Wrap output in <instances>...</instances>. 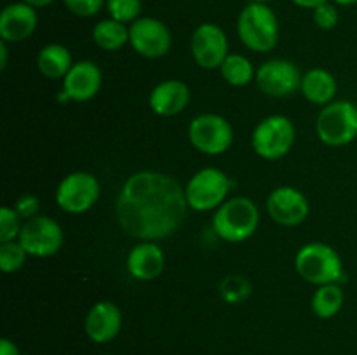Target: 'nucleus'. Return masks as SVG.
Segmentation results:
<instances>
[{
	"label": "nucleus",
	"instance_id": "obj_1",
	"mask_svg": "<svg viewBox=\"0 0 357 355\" xmlns=\"http://www.w3.org/2000/svg\"><path fill=\"white\" fill-rule=\"evenodd\" d=\"M185 187L176 178L139 171L122 184L115 205L121 228L142 242H157L178 232L188 216Z\"/></svg>",
	"mask_w": 357,
	"mask_h": 355
},
{
	"label": "nucleus",
	"instance_id": "obj_2",
	"mask_svg": "<svg viewBox=\"0 0 357 355\" xmlns=\"http://www.w3.org/2000/svg\"><path fill=\"white\" fill-rule=\"evenodd\" d=\"M237 35L253 52H268L279 42V19L268 3L250 2L237 17Z\"/></svg>",
	"mask_w": 357,
	"mask_h": 355
},
{
	"label": "nucleus",
	"instance_id": "obj_3",
	"mask_svg": "<svg viewBox=\"0 0 357 355\" xmlns=\"http://www.w3.org/2000/svg\"><path fill=\"white\" fill-rule=\"evenodd\" d=\"M260 223V211L248 197H234L223 202L213 214V230L220 239L239 244L253 237Z\"/></svg>",
	"mask_w": 357,
	"mask_h": 355
},
{
	"label": "nucleus",
	"instance_id": "obj_4",
	"mask_svg": "<svg viewBox=\"0 0 357 355\" xmlns=\"http://www.w3.org/2000/svg\"><path fill=\"white\" fill-rule=\"evenodd\" d=\"M300 277L314 285L338 284L344 278V263L337 251L324 242H310L300 247L295 258Z\"/></svg>",
	"mask_w": 357,
	"mask_h": 355
},
{
	"label": "nucleus",
	"instance_id": "obj_5",
	"mask_svg": "<svg viewBox=\"0 0 357 355\" xmlns=\"http://www.w3.org/2000/svg\"><path fill=\"white\" fill-rule=\"evenodd\" d=\"M317 138L328 146H345L357 138V104L347 100L323 106L316 122Z\"/></svg>",
	"mask_w": 357,
	"mask_h": 355
},
{
	"label": "nucleus",
	"instance_id": "obj_6",
	"mask_svg": "<svg viewBox=\"0 0 357 355\" xmlns=\"http://www.w3.org/2000/svg\"><path fill=\"white\" fill-rule=\"evenodd\" d=\"M232 181L216 167H204L197 171L194 176L185 184V197H187L188 207L197 212H208L218 209L227 200Z\"/></svg>",
	"mask_w": 357,
	"mask_h": 355
},
{
	"label": "nucleus",
	"instance_id": "obj_7",
	"mask_svg": "<svg viewBox=\"0 0 357 355\" xmlns=\"http://www.w3.org/2000/svg\"><path fill=\"white\" fill-rule=\"evenodd\" d=\"M295 143V125L284 115H271L258 122L251 136V145L258 157L279 160L289 153Z\"/></svg>",
	"mask_w": 357,
	"mask_h": 355
},
{
	"label": "nucleus",
	"instance_id": "obj_8",
	"mask_svg": "<svg viewBox=\"0 0 357 355\" xmlns=\"http://www.w3.org/2000/svg\"><path fill=\"white\" fill-rule=\"evenodd\" d=\"M188 139L197 152L204 155H222L232 146L234 129L218 113H201L188 124Z\"/></svg>",
	"mask_w": 357,
	"mask_h": 355
},
{
	"label": "nucleus",
	"instance_id": "obj_9",
	"mask_svg": "<svg viewBox=\"0 0 357 355\" xmlns=\"http://www.w3.org/2000/svg\"><path fill=\"white\" fill-rule=\"evenodd\" d=\"M100 191V181L94 174L75 171L59 181L56 188V202L65 212L82 214L96 204Z\"/></svg>",
	"mask_w": 357,
	"mask_h": 355
},
{
	"label": "nucleus",
	"instance_id": "obj_10",
	"mask_svg": "<svg viewBox=\"0 0 357 355\" xmlns=\"http://www.w3.org/2000/svg\"><path fill=\"white\" fill-rule=\"evenodd\" d=\"M17 240L24 247L28 256L49 258L61 249L65 237L56 219H52L51 216L38 214L23 223Z\"/></svg>",
	"mask_w": 357,
	"mask_h": 355
},
{
	"label": "nucleus",
	"instance_id": "obj_11",
	"mask_svg": "<svg viewBox=\"0 0 357 355\" xmlns=\"http://www.w3.org/2000/svg\"><path fill=\"white\" fill-rule=\"evenodd\" d=\"M173 37L164 21L142 16L129 24V45L146 59H159L169 52Z\"/></svg>",
	"mask_w": 357,
	"mask_h": 355
},
{
	"label": "nucleus",
	"instance_id": "obj_12",
	"mask_svg": "<svg viewBox=\"0 0 357 355\" xmlns=\"http://www.w3.org/2000/svg\"><path fill=\"white\" fill-rule=\"evenodd\" d=\"M190 52L202 70L220 68L229 56V38L223 28L215 23L199 24L192 33Z\"/></svg>",
	"mask_w": 357,
	"mask_h": 355
},
{
	"label": "nucleus",
	"instance_id": "obj_13",
	"mask_svg": "<svg viewBox=\"0 0 357 355\" xmlns=\"http://www.w3.org/2000/svg\"><path fill=\"white\" fill-rule=\"evenodd\" d=\"M302 77L295 63L275 58L258 66L255 80H257L258 89L267 96L286 97L300 89Z\"/></svg>",
	"mask_w": 357,
	"mask_h": 355
},
{
	"label": "nucleus",
	"instance_id": "obj_14",
	"mask_svg": "<svg viewBox=\"0 0 357 355\" xmlns=\"http://www.w3.org/2000/svg\"><path fill=\"white\" fill-rule=\"evenodd\" d=\"M309 200L293 187H279L267 198V212L282 226H298L309 216Z\"/></svg>",
	"mask_w": 357,
	"mask_h": 355
},
{
	"label": "nucleus",
	"instance_id": "obj_15",
	"mask_svg": "<svg viewBox=\"0 0 357 355\" xmlns=\"http://www.w3.org/2000/svg\"><path fill=\"white\" fill-rule=\"evenodd\" d=\"M103 75H101L100 66L94 61H77L70 68L63 79L61 100L63 101H75V103H84L89 101L100 93Z\"/></svg>",
	"mask_w": 357,
	"mask_h": 355
},
{
	"label": "nucleus",
	"instance_id": "obj_16",
	"mask_svg": "<svg viewBox=\"0 0 357 355\" xmlns=\"http://www.w3.org/2000/svg\"><path fill=\"white\" fill-rule=\"evenodd\" d=\"M38 24L37 9L24 2H13L0 13V38L7 44L24 42L33 35Z\"/></svg>",
	"mask_w": 357,
	"mask_h": 355
},
{
	"label": "nucleus",
	"instance_id": "obj_17",
	"mask_svg": "<svg viewBox=\"0 0 357 355\" xmlns=\"http://www.w3.org/2000/svg\"><path fill=\"white\" fill-rule=\"evenodd\" d=\"M122 327V312L115 303L98 301L84 320V331L93 343L105 345L117 338Z\"/></svg>",
	"mask_w": 357,
	"mask_h": 355
},
{
	"label": "nucleus",
	"instance_id": "obj_18",
	"mask_svg": "<svg viewBox=\"0 0 357 355\" xmlns=\"http://www.w3.org/2000/svg\"><path fill=\"white\" fill-rule=\"evenodd\" d=\"M190 103V87L178 79L162 80L152 89L149 104L159 117H174Z\"/></svg>",
	"mask_w": 357,
	"mask_h": 355
},
{
	"label": "nucleus",
	"instance_id": "obj_19",
	"mask_svg": "<svg viewBox=\"0 0 357 355\" xmlns=\"http://www.w3.org/2000/svg\"><path fill=\"white\" fill-rule=\"evenodd\" d=\"M128 271L132 278L143 282L155 281L166 267L164 251L155 242H139L128 254Z\"/></svg>",
	"mask_w": 357,
	"mask_h": 355
},
{
	"label": "nucleus",
	"instance_id": "obj_20",
	"mask_svg": "<svg viewBox=\"0 0 357 355\" xmlns=\"http://www.w3.org/2000/svg\"><path fill=\"white\" fill-rule=\"evenodd\" d=\"M300 90H302L303 97L307 101H310L314 104H319V106H326L331 101H335L338 84L333 73L328 72V70L312 68L302 77Z\"/></svg>",
	"mask_w": 357,
	"mask_h": 355
},
{
	"label": "nucleus",
	"instance_id": "obj_21",
	"mask_svg": "<svg viewBox=\"0 0 357 355\" xmlns=\"http://www.w3.org/2000/svg\"><path fill=\"white\" fill-rule=\"evenodd\" d=\"M73 66L72 54L61 44H47L38 51L37 68L47 79H65L66 73Z\"/></svg>",
	"mask_w": 357,
	"mask_h": 355
},
{
	"label": "nucleus",
	"instance_id": "obj_22",
	"mask_svg": "<svg viewBox=\"0 0 357 355\" xmlns=\"http://www.w3.org/2000/svg\"><path fill=\"white\" fill-rule=\"evenodd\" d=\"M93 40L103 51L115 52L129 44V26L114 17L101 19L93 28Z\"/></svg>",
	"mask_w": 357,
	"mask_h": 355
},
{
	"label": "nucleus",
	"instance_id": "obj_23",
	"mask_svg": "<svg viewBox=\"0 0 357 355\" xmlns=\"http://www.w3.org/2000/svg\"><path fill=\"white\" fill-rule=\"evenodd\" d=\"M344 301L345 294L340 284L319 285L312 296V312L319 319H331L340 312Z\"/></svg>",
	"mask_w": 357,
	"mask_h": 355
},
{
	"label": "nucleus",
	"instance_id": "obj_24",
	"mask_svg": "<svg viewBox=\"0 0 357 355\" xmlns=\"http://www.w3.org/2000/svg\"><path fill=\"white\" fill-rule=\"evenodd\" d=\"M222 77L227 84L234 87H244L257 77L253 63L243 54H229L223 65L220 66Z\"/></svg>",
	"mask_w": 357,
	"mask_h": 355
},
{
	"label": "nucleus",
	"instance_id": "obj_25",
	"mask_svg": "<svg viewBox=\"0 0 357 355\" xmlns=\"http://www.w3.org/2000/svg\"><path fill=\"white\" fill-rule=\"evenodd\" d=\"M28 253L21 246L20 240H9V242H0V268L6 274L17 271L26 261Z\"/></svg>",
	"mask_w": 357,
	"mask_h": 355
},
{
	"label": "nucleus",
	"instance_id": "obj_26",
	"mask_svg": "<svg viewBox=\"0 0 357 355\" xmlns=\"http://www.w3.org/2000/svg\"><path fill=\"white\" fill-rule=\"evenodd\" d=\"M107 10L114 19L131 24L142 17V0H107Z\"/></svg>",
	"mask_w": 357,
	"mask_h": 355
},
{
	"label": "nucleus",
	"instance_id": "obj_27",
	"mask_svg": "<svg viewBox=\"0 0 357 355\" xmlns=\"http://www.w3.org/2000/svg\"><path fill=\"white\" fill-rule=\"evenodd\" d=\"M21 223L20 214L14 211V207L3 205L0 209V242H9V240H17L21 232Z\"/></svg>",
	"mask_w": 357,
	"mask_h": 355
},
{
	"label": "nucleus",
	"instance_id": "obj_28",
	"mask_svg": "<svg viewBox=\"0 0 357 355\" xmlns=\"http://www.w3.org/2000/svg\"><path fill=\"white\" fill-rule=\"evenodd\" d=\"M312 19L314 24H316L317 28H321V30H333L338 24V19H340L337 3L326 2L323 3V6L316 7V9L312 10Z\"/></svg>",
	"mask_w": 357,
	"mask_h": 355
},
{
	"label": "nucleus",
	"instance_id": "obj_29",
	"mask_svg": "<svg viewBox=\"0 0 357 355\" xmlns=\"http://www.w3.org/2000/svg\"><path fill=\"white\" fill-rule=\"evenodd\" d=\"M66 9L79 17H93L107 6V0H63Z\"/></svg>",
	"mask_w": 357,
	"mask_h": 355
},
{
	"label": "nucleus",
	"instance_id": "obj_30",
	"mask_svg": "<svg viewBox=\"0 0 357 355\" xmlns=\"http://www.w3.org/2000/svg\"><path fill=\"white\" fill-rule=\"evenodd\" d=\"M38 209H40V202L35 195H23L21 198H17V202L14 204V211L20 214L21 219H31L35 216H38Z\"/></svg>",
	"mask_w": 357,
	"mask_h": 355
},
{
	"label": "nucleus",
	"instance_id": "obj_31",
	"mask_svg": "<svg viewBox=\"0 0 357 355\" xmlns=\"http://www.w3.org/2000/svg\"><path fill=\"white\" fill-rule=\"evenodd\" d=\"M0 355H21V352L14 341L2 338V340H0Z\"/></svg>",
	"mask_w": 357,
	"mask_h": 355
},
{
	"label": "nucleus",
	"instance_id": "obj_32",
	"mask_svg": "<svg viewBox=\"0 0 357 355\" xmlns=\"http://www.w3.org/2000/svg\"><path fill=\"white\" fill-rule=\"evenodd\" d=\"M296 7H302V9H316V7L323 6V3L331 2V0H291Z\"/></svg>",
	"mask_w": 357,
	"mask_h": 355
},
{
	"label": "nucleus",
	"instance_id": "obj_33",
	"mask_svg": "<svg viewBox=\"0 0 357 355\" xmlns=\"http://www.w3.org/2000/svg\"><path fill=\"white\" fill-rule=\"evenodd\" d=\"M7 54H9V51H7V42H3L2 38H0V70H6Z\"/></svg>",
	"mask_w": 357,
	"mask_h": 355
},
{
	"label": "nucleus",
	"instance_id": "obj_34",
	"mask_svg": "<svg viewBox=\"0 0 357 355\" xmlns=\"http://www.w3.org/2000/svg\"><path fill=\"white\" fill-rule=\"evenodd\" d=\"M21 2L28 3V6L35 7V9H42V7L51 6V3L54 2V0H21Z\"/></svg>",
	"mask_w": 357,
	"mask_h": 355
},
{
	"label": "nucleus",
	"instance_id": "obj_35",
	"mask_svg": "<svg viewBox=\"0 0 357 355\" xmlns=\"http://www.w3.org/2000/svg\"><path fill=\"white\" fill-rule=\"evenodd\" d=\"M333 3H337V6L340 7H351V6H356L357 0H331Z\"/></svg>",
	"mask_w": 357,
	"mask_h": 355
},
{
	"label": "nucleus",
	"instance_id": "obj_36",
	"mask_svg": "<svg viewBox=\"0 0 357 355\" xmlns=\"http://www.w3.org/2000/svg\"><path fill=\"white\" fill-rule=\"evenodd\" d=\"M253 2H260V3H268V2H272V0H253Z\"/></svg>",
	"mask_w": 357,
	"mask_h": 355
},
{
	"label": "nucleus",
	"instance_id": "obj_37",
	"mask_svg": "<svg viewBox=\"0 0 357 355\" xmlns=\"http://www.w3.org/2000/svg\"><path fill=\"white\" fill-rule=\"evenodd\" d=\"M101 355H110V354H101Z\"/></svg>",
	"mask_w": 357,
	"mask_h": 355
}]
</instances>
